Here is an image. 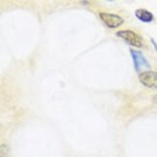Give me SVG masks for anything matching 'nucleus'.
Returning <instances> with one entry per match:
<instances>
[{
	"label": "nucleus",
	"mask_w": 157,
	"mask_h": 157,
	"mask_svg": "<svg viewBox=\"0 0 157 157\" xmlns=\"http://www.w3.org/2000/svg\"><path fill=\"white\" fill-rule=\"evenodd\" d=\"M130 52H131V56L133 59V63H134L135 70L137 72H141L142 70L150 68V64L148 63L147 58L144 57V56L141 52L131 50Z\"/></svg>",
	"instance_id": "nucleus-2"
},
{
	"label": "nucleus",
	"mask_w": 157,
	"mask_h": 157,
	"mask_svg": "<svg viewBox=\"0 0 157 157\" xmlns=\"http://www.w3.org/2000/svg\"><path fill=\"white\" fill-rule=\"evenodd\" d=\"M135 16L143 22H151L154 19L152 13L146 9H138L135 12Z\"/></svg>",
	"instance_id": "nucleus-5"
},
{
	"label": "nucleus",
	"mask_w": 157,
	"mask_h": 157,
	"mask_svg": "<svg viewBox=\"0 0 157 157\" xmlns=\"http://www.w3.org/2000/svg\"><path fill=\"white\" fill-rule=\"evenodd\" d=\"M139 80L144 86L157 89V72L144 71L139 75Z\"/></svg>",
	"instance_id": "nucleus-4"
},
{
	"label": "nucleus",
	"mask_w": 157,
	"mask_h": 157,
	"mask_svg": "<svg viewBox=\"0 0 157 157\" xmlns=\"http://www.w3.org/2000/svg\"><path fill=\"white\" fill-rule=\"evenodd\" d=\"M99 17L105 25L110 28H117L124 22L123 17L116 14H110V13H104V12H102V13L99 14Z\"/></svg>",
	"instance_id": "nucleus-3"
},
{
	"label": "nucleus",
	"mask_w": 157,
	"mask_h": 157,
	"mask_svg": "<svg viewBox=\"0 0 157 157\" xmlns=\"http://www.w3.org/2000/svg\"><path fill=\"white\" fill-rule=\"evenodd\" d=\"M8 155V147L5 144H1V157H7Z\"/></svg>",
	"instance_id": "nucleus-6"
},
{
	"label": "nucleus",
	"mask_w": 157,
	"mask_h": 157,
	"mask_svg": "<svg viewBox=\"0 0 157 157\" xmlns=\"http://www.w3.org/2000/svg\"><path fill=\"white\" fill-rule=\"evenodd\" d=\"M152 98H153V102H154V103L157 104V95H154Z\"/></svg>",
	"instance_id": "nucleus-8"
},
{
	"label": "nucleus",
	"mask_w": 157,
	"mask_h": 157,
	"mask_svg": "<svg viewBox=\"0 0 157 157\" xmlns=\"http://www.w3.org/2000/svg\"><path fill=\"white\" fill-rule=\"evenodd\" d=\"M117 36L123 39L126 43L133 47H136V48L144 47L143 38L139 34L132 31V30H119V31L117 32Z\"/></svg>",
	"instance_id": "nucleus-1"
},
{
	"label": "nucleus",
	"mask_w": 157,
	"mask_h": 157,
	"mask_svg": "<svg viewBox=\"0 0 157 157\" xmlns=\"http://www.w3.org/2000/svg\"><path fill=\"white\" fill-rule=\"evenodd\" d=\"M150 41H151V43H152V45H153V47L155 48V50L157 51V44H156V42L153 40V39H150Z\"/></svg>",
	"instance_id": "nucleus-7"
}]
</instances>
